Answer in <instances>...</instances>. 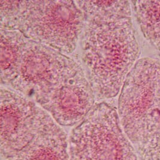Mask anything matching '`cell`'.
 <instances>
[{
	"label": "cell",
	"mask_w": 160,
	"mask_h": 160,
	"mask_svg": "<svg viewBox=\"0 0 160 160\" xmlns=\"http://www.w3.org/2000/svg\"><path fill=\"white\" fill-rule=\"evenodd\" d=\"M80 39L82 67L95 97H116L139 56L131 18L85 20Z\"/></svg>",
	"instance_id": "obj_1"
},
{
	"label": "cell",
	"mask_w": 160,
	"mask_h": 160,
	"mask_svg": "<svg viewBox=\"0 0 160 160\" xmlns=\"http://www.w3.org/2000/svg\"><path fill=\"white\" fill-rule=\"evenodd\" d=\"M0 8L1 29L18 31L62 53L76 49L85 23L74 1H1Z\"/></svg>",
	"instance_id": "obj_2"
},
{
	"label": "cell",
	"mask_w": 160,
	"mask_h": 160,
	"mask_svg": "<svg viewBox=\"0 0 160 160\" xmlns=\"http://www.w3.org/2000/svg\"><path fill=\"white\" fill-rule=\"evenodd\" d=\"M122 128L114 107L105 102L95 104L71 133L70 160H138Z\"/></svg>",
	"instance_id": "obj_3"
},
{
	"label": "cell",
	"mask_w": 160,
	"mask_h": 160,
	"mask_svg": "<svg viewBox=\"0 0 160 160\" xmlns=\"http://www.w3.org/2000/svg\"><path fill=\"white\" fill-rule=\"evenodd\" d=\"M83 72L75 60L28 38L10 86L16 92L36 101Z\"/></svg>",
	"instance_id": "obj_4"
},
{
	"label": "cell",
	"mask_w": 160,
	"mask_h": 160,
	"mask_svg": "<svg viewBox=\"0 0 160 160\" xmlns=\"http://www.w3.org/2000/svg\"><path fill=\"white\" fill-rule=\"evenodd\" d=\"M0 108V149L6 160L55 121L28 97L3 88L1 89Z\"/></svg>",
	"instance_id": "obj_5"
},
{
	"label": "cell",
	"mask_w": 160,
	"mask_h": 160,
	"mask_svg": "<svg viewBox=\"0 0 160 160\" xmlns=\"http://www.w3.org/2000/svg\"><path fill=\"white\" fill-rule=\"evenodd\" d=\"M95 95L85 72L36 102L62 126L79 124L94 107Z\"/></svg>",
	"instance_id": "obj_6"
},
{
	"label": "cell",
	"mask_w": 160,
	"mask_h": 160,
	"mask_svg": "<svg viewBox=\"0 0 160 160\" xmlns=\"http://www.w3.org/2000/svg\"><path fill=\"white\" fill-rule=\"evenodd\" d=\"M55 121L7 160H70L66 132Z\"/></svg>",
	"instance_id": "obj_7"
},
{
	"label": "cell",
	"mask_w": 160,
	"mask_h": 160,
	"mask_svg": "<svg viewBox=\"0 0 160 160\" xmlns=\"http://www.w3.org/2000/svg\"><path fill=\"white\" fill-rule=\"evenodd\" d=\"M28 38L18 31L1 29V83L10 85L15 79Z\"/></svg>",
	"instance_id": "obj_8"
},
{
	"label": "cell",
	"mask_w": 160,
	"mask_h": 160,
	"mask_svg": "<svg viewBox=\"0 0 160 160\" xmlns=\"http://www.w3.org/2000/svg\"><path fill=\"white\" fill-rule=\"evenodd\" d=\"M132 3L144 36L160 51V0L132 1Z\"/></svg>",
	"instance_id": "obj_9"
},
{
	"label": "cell",
	"mask_w": 160,
	"mask_h": 160,
	"mask_svg": "<svg viewBox=\"0 0 160 160\" xmlns=\"http://www.w3.org/2000/svg\"><path fill=\"white\" fill-rule=\"evenodd\" d=\"M85 20H109L131 18L128 1H76Z\"/></svg>",
	"instance_id": "obj_10"
}]
</instances>
